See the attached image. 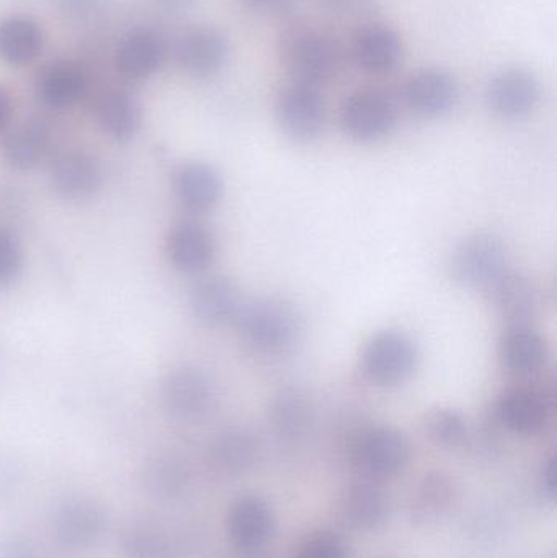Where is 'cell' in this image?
<instances>
[{
  "mask_svg": "<svg viewBox=\"0 0 557 558\" xmlns=\"http://www.w3.org/2000/svg\"><path fill=\"white\" fill-rule=\"evenodd\" d=\"M232 325L249 350L267 357L290 353L303 333V320L294 305L277 298L244 302Z\"/></svg>",
  "mask_w": 557,
  "mask_h": 558,
  "instance_id": "6da1fadb",
  "label": "cell"
},
{
  "mask_svg": "<svg viewBox=\"0 0 557 558\" xmlns=\"http://www.w3.org/2000/svg\"><path fill=\"white\" fill-rule=\"evenodd\" d=\"M280 58L291 82L319 88L339 74L343 52L339 43L326 33L293 26L281 35Z\"/></svg>",
  "mask_w": 557,
  "mask_h": 558,
  "instance_id": "7a4b0ae2",
  "label": "cell"
},
{
  "mask_svg": "<svg viewBox=\"0 0 557 558\" xmlns=\"http://www.w3.org/2000/svg\"><path fill=\"white\" fill-rule=\"evenodd\" d=\"M419 366L415 341L404 331L383 330L373 335L360 356L363 376L378 387H392L414 376Z\"/></svg>",
  "mask_w": 557,
  "mask_h": 558,
  "instance_id": "3957f363",
  "label": "cell"
},
{
  "mask_svg": "<svg viewBox=\"0 0 557 558\" xmlns=\"http://www.w3.org/2000/svg\"><path fill=\"white\" fill-rule=\"evenodd\" d=\"M411 446L399 429L372 426L362 429L350 445V461L366 481H385L408 464Z\"/></svg>",
  "mask_w": 557,
  "mask_h": 558,
  "instance_id": "277c9868",
  "label": "cell"
},
{
  "mask_svg": "<svg viewBox=\"0 0 557 558\" xmlns=\"http://www.w3.org/2000/svg\"><path fill=\"white\" fill-rule=\"evenodd\" d=\"M509 270L507 248L497 235L477 232L457 245L450 258V275L458 284L486 291Z\"/></svg>",
  "mask_w": 557,
  "mask_h": 558,
  "instance_id": "5b68a950",
  "label": "cell"
},
{
  "mask_svg": "<svg viewBox=\"0 0 557 558\" xmlns=\"http://www.w3.org/2000/svg\"><path fill=\"white\" fill-rule=\"evenodd\" d=\"M278 126L296 143L317 140L326 128L327 107L319 88L288 82L275 101Z\"/></svg>",
  "mask_w": 557,
  "mask_h": 558,
  "instance_id": "8992f818",
  "label": "cell"
},
{
  "mask_svg": "<svg viewBox=\"0 0 557 558\" xmlns=\"http://www.w3.org/2000/svg\"><path fill=\"white\" fill-rule=\"evenodd\" d=\"M398 124V105L391 95L366 88L350 95L340 108V126L359 143H375L392 133Z\"/></svg>",
  "mask_w": 557,
  "mask_h": 558,
  "instance_id": "52a82bcc",
  "label": "cell"
},
{
  "mask_svg": "<svg viewBox=\"0 0 557 558\" xmlns=\"http://www.w3.org/2000/svg\"><path fill=\"white\" fill-rule=\"evenodd\" d=\"M164 405L173 418L199 422L215 410L218 393L215 380L198 367L183 366L164 380Z\"/></svg>",
  "mask_w": 557,
  "mask_h": 558,
  "instance_id": "ba28073f",
  "label": "cell"
},
{
  "mask_svg": "<svg viewBox=\"0 0 557 558\" xmlns=\"http://www.w3.org/2000/svg\"><path fill=\"white\" fill-rule=\"evenodd\" d=\"M542 98V84L530 69L507 68L487 82L486 105L504 121H519L533 113Z\"/></svg>",
  "mask_w": 557,
  "mask_h": 558,
  "instance_id": "9c48e42d",
  "label": "cell"
},
{
  "mask_svg": "<svg viewBox=\"0 0 557 558\" xmlns=\"http://www.w3.org/2000/svg\"><path fill=\"white\" fill-rule=\"evenodd\" d=\"M173 54L186 75L206 81L216 77L228 64V38L215 26H192L177 38Z\"/></svg>",
  "mask_w": 557,
  "mask_h": 558,
  "instance_id": "30bf717a",
  "label": "cell"
},
{
  "mask_svg": "<svg viewBox=\"0 0 557 558\" xmlns=\"http://www.w3.org/2000/svg\"><path fill=\"white\" fill-rule=\"evenodd\" d=\"M402 98L412 113L422 118H441L457 107L460 84L447 69L425 68L405 81Z\"/></svg>",
  "mask_w": 557,
  "mask_h": 558,
  "instance_id": "8fae6325",
  "label": "cell"
},
{
  "mask_svg": "<svg viewBox=\"0 0 557 558\" xmlns=\"http://www.w3.org/2000/svg\"><path fill=\"white\" fill-rule=\"evenodd\" d=\"M497 418L512 433L538 435L553 415V399L538 387L517 386L507 389L497 402Z\"/></svg>",
  "mask_w": 557,
  "mask_h": 558,
  "instance_id": "7c38bea8",
  "label": "cell"
},
{
  "mask_svg": "<svg viewBox=\"0 0 557 558\" xmlns=\"http://www.w3.org/2000/svg\"><path fill=\"white\" fill-rule=\"evenodd\" d=\"M352 56L355 64L366 74H391L404 58V41L391 26L372 23L353 36Z\"/></svg>",
  "mask_w": 557,
  "mask_h": 558,
  "instance_id": "4fadbf2b",
  "label": "cell"
},
{
  "mask_svg": "<svg viewBox=\"0 0 557 558\" xmlns=\"http://www.w3.org/2000/svg\"><path fill=\"white\" fill-rule=\"evenodd\" d=\"M244 305L234 281L225 277H209L196 282L190 292L193 317L209 328L234 324Z\"/></svg>",
  "mask_w": 557,
  "mask_h": 558,
  "instance_id": "5bb4252c",
  "label": "cell"
},
{
  "mask_svg": "<svg viewBox=\"0 0 557 558\" xmlns=\"http://www.w3.org/2000/svg\"><path fill=\"white\" fill-rule=\"evenodd\" d=\"M167 46L162 36L153 28L140 26L121 39L114 54L117 71L128 81H146L164 65Z\"/></svg>",
  "mask_w": 557,
  "mask_h": 558,
  "instance_id": "9a60e30c",
  "label": "cell"
},
{
  "mask_svg": "<svg viewBox=\"0 0 557 558\" xmlns=\"http://www.w3.org/2000/svg\"><path fill=\"white\" fill-rule=\"evenodd\" d=\"M216 238L203 222L182 221L173 226L167 238L170 264L183 274H202L216 258Z\"/></svg>",
  "mask_w": 557,
  "mask_h": 558,
  "instance_id": "2e32d148",
  "label": "cell"
},
{
  "mask_svg": "<svg viewBox=\"0 0 557 558\" xmlns=\"http://www.w3.org/2000/svg\"><path fill=\"white\" fill-rule=\"evenodd\" d=\"M49 175L55 192L69 202L90 199L104 182L97 159L84 150H68L56 157Z\"/></svg>",
  "mask_w": 557,
  "mask_h": 558,
  "instance_id": "e0dca14e",
  "label": "cell"
},
{
  "mask_svg": "<svg viewBox=\"0 0 557 558\" xmlns=\"http://www.w3.org/2000/svg\"><path fill=\"white\" fill-rule=\"evenodd\" d=\"M173 190L186 211L203 215L219 205L225 195V182L215 167L192 160L173 173Z\"/></svg>",
  "mask_w": 557,
  "mask_h": 558,
  "instance_id": "ac0fdd59",
  "label": "cell"
},
{
  "mask_svg": "<svg viewBox=\"0 0 557 558\" xmlns=\"http://www.w3.org/2000/svg\"><path fill=\"white\" fill-rule=\"evenodd\" d=\"M548 356L545 338L529 324L510 325L500 337V363L516 376H536L545 369Z\"/></svg>",
  "mask_w": 557,
  "mask_h": 558,
  "instance_id": "d6986e66",
  "label": "cell"
},
{
  "mask_svg": "<svg viewBox=\"0 0 557 558\" xmlns=\"http://www.w3.org/2000/svg\"><path fill=\"white\" fill-rule=\"evenodd\" d=\"M274 527V511L264 498L255 495L239 498L229 510L228 534L239 549L254 550L264 546Z\"/></svg>",
  "mask_w": 557,
  "mask_h": 558,
  "instance_id": "ffe728a7",
  "label": "cell"
},
{
  "mask_svg": "<svg viewBox=\"0 0 557 558\" xmlns=\"http://www.w3.org/2000/svg\"><path fill=\"white\" fill-rule=\"evenodd\" d=\"M491 304L510 325L526 324L540 307L538 288L532 279L517 271L507 270L486 289Z\"/></svg>",
  "mask_w": 557,
  "mask_h": 558,
  "instance_id": "44dd1931",
  "label": "cell"
},
{
  "mask_svg": "<svg viewBox=\"0 0 557 558\" xmlns=\"http://www.w3.org/2000/svg\"><path fill=\"white\" fill-rule=\"evenodd\" d=\"M85 74L75 62H49L36 78V95L46 107L62 110L77 104L85 94Z\"/></svg>",
  "mask_w": 557,
  "mask_h": 558,
  "instance_id": "7402d4cb",
  "label": "cell"
},
{
  "mask_svg": "<svg viewBox=\"0 0 557 558\" xmlns=\"http://www.w3.org/2000/svg\"><path fill=\"white\" fill-rule=\"evenodd\" d=\"M45 48V33L36 20L13 15L0 22V59L23 68L32 64Z\"/></svg>",
  "mask_w": 557,
  "mask_h": 558,
  "instance_id": "603a6c76",
  "label": "cell"
},
{
  "mask_svg": "<svg viewBox=\"0 0 557 558\" xmlns=\"http://www.w3.org/2000/svg\"><path fill=\"white\" fill-rule=\"evenodd\" d=\"M95 113L104 133L120 143L133 140L143 123L140 101L130 92L120 88L105 92L98 98Z\"/></svg>",
  "mask_w": 557,
  "mask_h": 558,
  "instance_id": "cb8c5ba5",
  "label": "cell"
},
{
  "mask_svg": "<svg viewBox=\"0 0 557 558\" xmlns=\"http://www.w3.org/2000/svg\"><path fill=\"white\" fill-rule=\"evenodd\" d=\"M313 420V402L298 387H284L271 399L270 423L281 438L296 439L306 435Z\"/></svg>",
  "mask_w": 557,
  "mask_h": 558,
  "instance_id": "d4e9b609",
  "label": "cell"
},
{
  "mask_svg": "<svg viewBox=\"0 0 557 558\" xmlns=\"http://www.w3.org/2000/svg\"><path fill=\"white\" fill-rule=\"evenodd\" d=\"M388 497L376 482L363 478L352 485L342 501L347 523L359 530H373L388 517Z\"/></svg>",
  "mask_w": 557,
  "mask_h": 558,
  "instance_id": "484cf974",
  "label": "cell"
},
{
  "mask_svg": "<svg viewBox=\"0 0 557 558\" xmlns=\"http://www.w3.org/2000/svg\"><path fill=\"white\" fill-rule=\"evenodd\" d=\"M48 147V128L41 121H26L7 134L2 153L10 166L29 170L45 159Z\"/></svg>",
  "mask_w": 557,
  "mask_h": 558,
  "instance_id": "4316f807",
  "label": "cell"
},
{
  "mask_svg": "<svg viewBox=\"0 0 557 558\" xmlns=\"http://www.w3.org/2000/svg\"><path fill=\"white\" fill-rule=\"evenodd\" d=\"M104 530V518L94 505L74 501L62 508L56 521L59 541L72 549L90 546Z\"/></svg>",
  "mask_w": 557,
  "mask_h": 558,
  "instance_id": "83f0119b",
  "label": "cell"
},
{
  "mask_svg": "<svg viewBox=\"0 0 557 558\" xmlns=\"http://www.w3.org/2000/svg\"><path fill=\"white\" fill-rule=\"evenodd\" d=\"M255 456L257 441L245 429H226L213 445V459L225 471H242L254 462Z\"/></svg>",
  "mask_w": 557,
  "mask_h": 558,
  "instance_id": "f1b7e54d",
  "label": "cell"
},
{
  "mask_svg": "<svg viewBox=\"0 0 557 558\" xmlns=\"http://www.w3.org/2000/svg\"><path fill=\"white\" fill-rule=\"evenodd\" d=\"M424 428L428 438L441 448H460L470 436V426L463 413L445 407L431 410L425 415Z\"/></svg>",
  "mask_w": 557,
  "mask_h": 558,
  "instance_id": "f546056e",
  "label": "cell"
},
{
  "mask_svg": "<svg viewBox=\"0 0 557 558\" xmlns=\"http://www.w3.org/2000/svg\"><path fill=\"white\" fill-rule=\"evenodd\" d=\"M455 497V487L450 478L444 474H431L419 485L414 498V508L419 518L438 517L448 510Z\"/></svg>",
  "mask_w": 557,
  "mask_h": 558,
  "instance_id": "4dcf8cb0",
  "label": "cell"
},
{
  "mask_svg": "<svg viewBox=\"0 0 557 558\" xmlns=\"http://www.w3.org/2000/svg\"><path fill=\"white\" fill-rule=\"evenodd\" d=\"M296 558H349V554L336 534L317 533L304 541Z\"/></svg>",
  "mask_w": 557,
  "mask_h": 558,
  "instance_id": "1f68e13d",
  "label": "cell"
},
{
  "mask_svg": "<svg viewBox=\"0 0 557 558\" xmlns=\"http://www.w3.org/2000/svg\"><path fill=\"white\" fill-rule=\"evenodd\" d=\"M23 257L19 242L0 229V286L10 284L22 271Z\"/></svg>",
  "mask_w": 557,
  "mask_h": 558,
  "instance_id": "d6a6232c",
  "label": "cell"
},
{
  "mask_svg": "<svg viewBox=\"0 0 557 558\" xmlns=\"http://www.w3.org/2000/svg\"><path fill=\"white\" fill-rule=\"evenodd\" d=\"M107 0H55L56 9L69 22H84L100 12Z\"/></svg>",
  "mask_w": 557,
  "mask_h": 558,
  "instance_id": "836d02e7",
  "label": "cell"
},
{
  "mask_svg": "<svg viewBox=\"0 0 557 558\" xmlns=\"http://www.w3.org/2000/svg\"><path fill=\"white\" fill-rule=\"evenodd\" d=\"M128 550L131 558H164V544L149 533L134 534Z\"/></svg>",
  "mask_w": 557,
  "mask_h": 558,
  "instance_id": "e575fe53",
  "label": "cell"
},
{
  "mask_svg": "<svg viewBox=\"0 0 557 558\" xmlns=\"http://www.w3.org/2000/svg\"><path fill=\"white\" fill-rule=\"evenodd\" d=\"M247 12L265 16H280L291 12L296 0H239Z\"/></svg>",
  "mask_w": 557,
  "mask_h": 558,
  "instance_id": "d590c367",
  "label": "cell"
},
{
  "mask_svg": "<svg viewBox=\"0 0 557 558\" xmlns=\"http://www.w3.org/2000/svg\"><path fill=\"white\" fill-rule=\"evenodd\" d=\"M324 9L337 15L352 16L366 12L375 0H319Z\"/></svg>",
  "mask_w": 557,
  "mask_h": 558,
  "instance_id": "8d00e7d4",
  "label": "cell"
},
{
  "mask_svg": "<svg viewBox=\"0 0 557 558\" xmlns=\"http://www.w3.org/2000/svg\"><path fill=\"white\" fill-rule=\"evenodd\" d=\"M13 105L12 98L7 94L5 88L0 87V133L7 130L12 121Z\"/></svg>",
  "mask_w": 557,
  "mask_h": 558,
  "instance_id": "74e56055",
  "label": "cell"
},
{
  "mask_svg": "<svg viewBox=\"0 0 557 558\" xmlns=\"http://www.w3.org/2000/svg\"><path fill=\"white\" fill-rule=\"evenodd\" d=\"M0 558H35L28 547L19 543L3 544L0 547Z\"/></svg>",
  "mask_w": 557,
  "mask_h": 558,
  "instance_id": "f35d334b",
  "label": "cell"
},
{
  "mask_svg": "<svg viewBox=\"0 0 557 558\" xmlns=\"http://www.w3.org/2000/svg\"><path fill=\"white\" fill-rule=\"evenodd\" d=\"M543 485H545V490L553 497L556 490V459L553 456L546 461L545 468H543Z\"/></svg>",
  "mask_w": 557,
  "mask_h": 558,
  "instance_id": "ab89813d",
  "label": "cell"
},
{
  "mask_svg": "<svg viewBox=\"0 0 557 558\" xmlns=\"http://www.w3.org/2000/svg\"><path fill=\"white\" fill-rule=\"evenodd\" d=\"M159 2L169 10H185L192 5L193 0H159Z\"/></svg>",
  "mask_w": 557,
  "mask_h": 558,
  "instance_id": "60d3db41",
  "label": "cell"
}]
</instances>
